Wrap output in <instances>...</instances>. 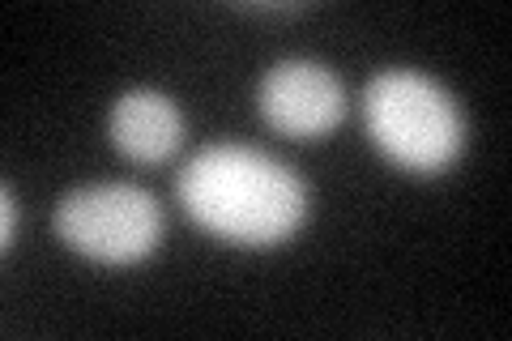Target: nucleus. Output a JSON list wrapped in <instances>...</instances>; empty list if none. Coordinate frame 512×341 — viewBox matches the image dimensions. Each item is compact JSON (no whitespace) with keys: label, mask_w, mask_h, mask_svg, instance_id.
Segmentation results:
<instances>
[{"label":"nucleus","mask_w":512,"mask_h":341,"mask_svg":"<svg viewBox=\"0 0 512 341\" xmlns=\"http://www.w3.org/2000/svg\"><path fill=\"white\" fill-rule=\"evenodd\" d=\"M111 145L133 162H167L184 141V111L158 90H128L111 107Z\"/></svg>","instance_id":"39448f33"},{"label":"nucleus","mask_w":512,"mask_h":341,"mask_svg":"<svg viewBox=\"0 0 512 341\" xmlns=\"http://www.w3.org/2000/svg\"><path fill=\"white\" fill-rule=\"evenodd\" d=\"M239 9H248V13H295L299 5H261V0H256V5H239Z\"/></svg>","instance_id":"0eeeda50"},{"label":"nucleus","mask_w":512,"mask_h":341,"mask_svg":"<svg viewBox=\"0 0 512 341\" xmlns=\"http://www.w3.org/2000/svg\"><path fill=\"white\" fill-rule=\"evenodd\" d=\"M256 107L269 128H278L282 137L312 141L325 137L342 124L346 116V94L342 81L329 64L316 60H278L265 73L261 90H256Z\"/></svg>","instance_id":"20e7f679"},{"label":"nucleus","mask_w":512,"mask_h":341,"mask_svg":"<svg viewBox=\"0 0 512 341\" xmlns=\"http://www.w3.org/2000/svg\"><path fill=\"white\" fill-rule=\"evenodd\" d=\"M175 192L192 222L244 248H274L291 239L308 214V188L299 175L274 154L239 141L197 150Z\"/></svg>","instance_id":"f257e3e1"},{"label":"nucleus","mask_w":512,"mask_h":341,"mask_svg":"<svg viewBox=\"0 0 512 341\" xmlns=\"http://www.w3.org/2000/svg\"><path fill=\"white\" fill-rule=\"evenodd\" d=\"M56 235L103 265H133L163 239V209L137 184H86L56 205Z\"/></svg>","instance_id":"7ed1b4c3"},{"label":"nucleus","mask_w":512,"mask_h":341,"mask_svg":"<svg viewBox=\"0 0 512 341\" xmlns=\"http://www.w3.org/2000/svg\"><path fill=\"white\" fill-rule=\"evenodd\" d=\"M367 137L414 175H436L466 145V116L440 81L414 69H384L363 90Z\"/></svg>","instance_id":"f03ea898"},{"label":"nucleus","mask_w":512,"mask_h":341,"mask_svg":"<svg viewBox=\"0 0 512 341\" xmlns=\"http://www.w3.org/2000/svg\"><path fill=\"white\" fill-rule=\"evenodd\" d=\"M0 248H13V239H18V192H13V184L0 188Z\"/></svg>","instance_id":"423d86ee"}]
</instances>
